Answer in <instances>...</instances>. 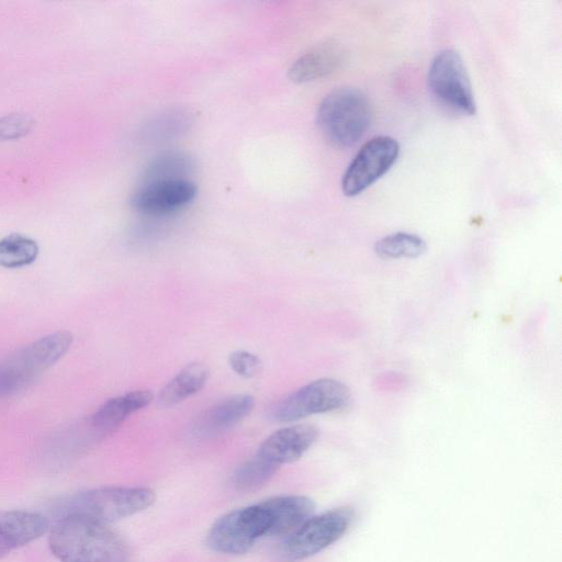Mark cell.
<instances>
[{
    "instance_id": "5bb4252c",
    "label": "cell",
    "mask_w": 562,
    "mask_h": 562,
    "mask_svg": "<svg viewBox=\"0 0 562 562\" xmlns=\"http://www.w3.org/2000/svg\"><path fill=\"white\" fill-rule=\"evenodd\" d=\"M342 47L334 41L315 45L290 67L289 78L295 83L311 82L336 71L344 61Z\"/></svg>"
},
{
    "instance_id": "e0dca14e",
    "label": "cell",
    "mask_w": 562,
    "mask_h": 562,
    "mask_svg": "<svg viewBox=\"0 0 562 562\" xmlns=\"http://www.w3.org/2000/svg\"><path fill=\"white\" fill-rule=\"evenodd\" d=\"M207 367L195 361L178 372L159 392L158 404L162 407L175 406L196 394L206 383Z\"/></svg>"
},
{
    "instance_id": "2e32d148",
    "label": "cell",
    "mask_w": 562,
    "mask_h": 562,
    "mask_svg": "<svg viewBox=\"0 0 562 562\" xmlns=\"http://www.w3.org/2000/svg\"><path fill=\"white\" fill-rule=\"evenodd\" d=\"M148 390H137L105 401L91 416L92 427L100 434H109L120 427L125 419L153 401Z\"/></svg>"
},
{
    "instance_id": "8992f818",
    "label": "cell",
    "mask_w": 562,
    "mask_h": 562,
    "mask_svg": "<svg viewBox=\"0 0 562 562\" xmlns=\"http://www.w3.org/2000/svg\"><path fill=\"white\" fill-rule=\"evenodd\" d=\"M269 529V516L260 502L217 518L209 530L207 544L215 552L239 555L248 552L261 537H268Z\"/></svg>"
},
{
    "instance_id": "8fae6325",
    "label": "cell",
    "mask_w": 562,
    "mask_h": 562,
    "mask_svg": "<svg viewBox=\"0 0 562 562\" xmlns=\"http://www.w3.org/2000/svg\"><path fill=\"white\" fill-rule=\"evenodd\" d=\"M319 430L308 424L293 425L278 429L267 437L257 454L281 467L299 460L317 440Z\"/></svg>"
},
{
    "instance_id": "6da1fadb",
    "label": "cell",
    "mask_w": 562,
    "mask_h": 562,
    "mask_svg": "<svg viewBox=\"0 0 562 562\" xmlns=\"http://www.w3.org/2000/svg\"><path fill=\"white\" fill-rule=\"evenodd\" d=\"M48 544L60 562H128L123 538L108 525L85 518L56 519Z\"/></svg>"
},
{
    "instance_id": "ac0fdd59",
    "label": "cell",
    "mask_w": 562,
    "mask_h": 562,
    "mask_svg": "<svg viewBox=\"0 0 562 562\" xmlns=\"http://www.w3.org/2000/svg\"><path fill=\"white\" fill-rule=\"evenodd\" d=\"M279 468V465L256 453L234 471L232 481L236 490L254 492L266 485Z\"/></svg>"
},
{
    "instance_id": "44dd1931",
    "label": "cell",
    "mask_w": 562,
    "mask_h": 562,
    "mask_svg": "<svg viewBox=\"0 0 562 562\" xmlns=\"http://www.w3.org/2000/svg\"><path fill=\"white\" fill-rule=\"evenodd\" d=\"M193 165L182 153H167L156 157L145 169L142 181L167 178H187Z\"/></svg>"
},
{
    "instance_id": "9c48e42d",
    "label": "cell",
    "mask_w": 562,
    "mask_h": 562,
    "mask_svg": "<svg viewBox=\"0 0 562 562\" xmlns=\"http://www.w3.org/2000/svg\"><path fill=\"white\" fill-rule=\"evenodd\" d=\"M400 145L391 136H375L364 143L347 167L341 190L347 196H355L380 179L396 161Z\"/></svg>"
},
{
    "instance_id": "4fadbf2b",
    "label": "cell",
    "mask_w": 562,
    "mask_h": 562,
    "mask_svg": "<svg viewBox=\"0 0 562 562\" xmlns=\"http://www.w3.org/2000/svg\"><path fill=\"white\" fill-rule=\"evenodd\" d=\"M270 520L268 537H288L311 518L315 503L304 495H282L261 502Z\"/></svg>"
},
{
    "instance_id": "ba28073f",
    "label": "cell",
    "mask_w": 562,
    "mask_h": 562,
    "mask_svg": "<svg viewBox=\"0 0 562 562\" xmlns=\"http://www.w3.org/2000/svg\"><path fill=\"white\" fill-rule=\"evenodd\" d=\"M351 400L350 390L342 382L323 378L297 389L272 409V418L289 423L303 417L344 409Z\"/></svg>"
},
{
    "instance_id": "30bf717a",
    "label": "cell",
    "mask_w": 562,
    "mask_h": 562,
    "mask_svg": "<svg viewBox=\"0 0 562 562\" xmlns=\"http://www.w3.org/2000/svg\"><path fill=\"white\" fill-rule=\"evenodd\" d=\"M196 194L195 183L188 178L154 179L142 181L130 203L140 213L165 216L188 206Z\"/></svg>"
},
{
    "instance_id": "7402d4cb",
    "label": "cell",
    "mask_w": 562,
    "mask_h": 562,
    "mask_svg": "<svg viewBox=\"0 0 562 562\" xmlns=\"http://www.w3.org/2000/svg\"><path fill=\"white\" fill-rule=\"evenodd\" d=\"M232 370L238 375L250 379L257 375L261 369V360L254 353L245 350H236L228 357Z\"/></svg>"
},
{
    "instance_id": "3957f363",
    "label": "cell",
    "mask_w": 562,
    "mask_h": 562,
    "mask_svg": "<svg viewBox=\"0 0 562 562\" xmlns=\"http://www.w3.org/2000/svg\"><path fill=\"white\" fill-rule=\"evenodd\" d=\"M367 95L353 87L331 90L321 101L316 120L325 138L334 146L347 148L358 143L371 122Z\"/></svg>"
},
{
    "instance_id": "277c9868",
    "label": "cell",
    "mask_w": 562,
    "mask_h": 562,
    "mask_svg": "<svg viewBox=\"0 0 562 562\" xmlns=\"http://www.w3.org/2000/svg\"><path fill=\"white\" fill-rule=\"evenodd\" d=\"M71 333L58 330L31 342L0 363V398L27 387L70 349Z\"/></svg>"
},
{
    "instance_id": "ffe728a7",
    "label": "cell",
    "mask_w": 562,
    "mask_h": 562,
    "mask_svg": "<svg viewBox=\"0 0 562 562\" xmlns=\"http://www.w3.org/2000/svg\"><path fill=\"white\" fill-rule=\"evenodd\" d=\"M37 243L21 234H10L0 239V266L20 268L34 262L38 256Z\"/></svg>"
},
{
    "instance_id": "7c38bea8",
    "label": "cell",
    "mask_w": 562,
    "mask_h": 562,
    "mask_svg": "<svg viewBox=\"0 0 562 562\" xmlns=\"http://www.w3.org/2000/svg\"><path fill=\"white\" fill-rule=\"evenodd\" d=\"M48 519L32 510H0V559L41 538Z\"/></svg>"
},
{
    "instance_id": "7a4b0ae2",
    "label": "cell",
    "mask_w": 562,
    "mask_h": 562,
    "mask_svg": "<svg viewBox=\"0 0 562 562\" xmlns=\"http://www.w3.org/2000/svg\"><path fill=\"white\" fill-rule=\"evenodd\" d=\"M155 492L145 486H104L64 497L54 505L58 518L79 517L110 524L133 516L150 507Z\"/></svg>"
},
{
    "instance_id": "5b68a950",
    "label": "cell",
    "mask_w": 562,
    "mask_h": 562,
    "mask_svg": "<svg viewBox=\"0 0 562 562\" xmlns=\"http://www.w3.org/2000/svg\"><path fill=\"white\" fill-rule=\"evenodd\" d=\"M355 512L349 506L312 516L284 538L279 557L285 562L307 559L338 541L350 528Z\"/></svg>"
},
{
    "instance_id": "d6986e66",
    "label": "cell",
    "mask_w": 562,
    "mask_h": 562,
    "mask_svg": "<svg viewBox=\"0 0 562 562\" xmlns=\"http://www.w3.org/2000/svg\"><path fill=\"white\" fill-rule=\"evenodd\" d=\"M426 250L427 244L420 236L406 232L386 235L374 244L375 254L384 259L417 258Z\"/></svg>"
},
{
    "instance_id": "603a6c76",
    "label": "cell",
    "mask_w": 562,
    "mask_h": 562,
    "mask_svg": "<svg viewBox=\"0 0 562 562\" xmlns=\"http://www.w3.org/2000/svg\"><path fill=\"white\" fill-rule=\"evenodd\" d=\"M32 120L29 115L15 113L0 119V139L16 138L31 128Z\"/></svg>"
},
{
    "instance_id": "9a60e30c",
    "label": "cell",
    "mask_w": 562,
    "mask_h": 562,
    "mask_svg": "<svg viewBox=\"0 0 562 562\" xmlns=\"http://www.w3.org/2000/svg\"><path fill=\"white\" fill-rule=\"evenodd\" d=\"M251 395H234L204 411L195 420L193 431L198 436H213L228 430L245 418L254 408Z\"/></svg>"
},
{
    "instance_id": "52a82bcc",
    "label": "cell",
    "mask_w": 562,
    "mask_h": 562,
    "mask_svg": "<svg viewBox=\"0 0 562 562\" xmlns=\"http://www.w3.org/2000/svg\"><path fill=\"white\" fill-rule=\"evenodd\" d=\"M427 82L434 98L449 110L473 115L475 100L461 55L454 49L439 52L429 66Z\"/></svg>"
}]
</instances>
